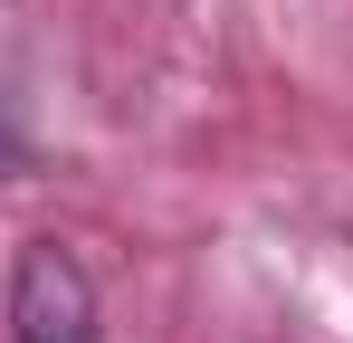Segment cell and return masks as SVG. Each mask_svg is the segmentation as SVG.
<instances>
[{
    "instance_id": "6da1fadb",
    "label": "cell",
    "mask_w": 353,
    "mask_h": 343,
    "mask_svg": "<svg viewBox=\"0 0 353 343\" xmlns=\"http://www.w3.org/2000/svg\"><path fill=\"white\" fill-rule=\"evenodd\" d=\"M10 343H96V277L77 267V248L29 238L10 267Z\"/></svg>"
},
{
    "instance_id": "7a4b0ae2",
    "label": "cell",
    "mask_w": 353,
    "mask_h": 343,
    "mask_svg": "<svg viewBox=\"0 0 353 343\" xmlns=\"http://www.w3.org/2000/svg\"><path fill=\"white\" fill-rule=\"evenodd\" d=\"M10 172H19V143H10V124H0V181H10Z\"/></svg>"
}]
</instances>
